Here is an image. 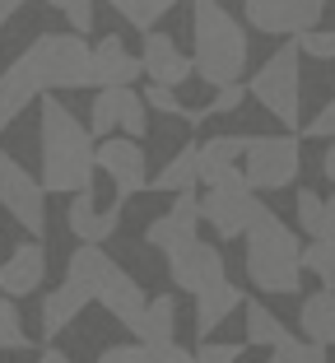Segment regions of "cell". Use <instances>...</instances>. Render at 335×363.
<instances>
[{"label": "cell", "instance_id": "6da1fadb", "mask_svg": "<svg viewBox=\"0 0 335 363\" xmlns=\"http://www.w3.org/2000/svg\"><path fill=\"white\" fill-rule=\"evenodd\" d=\"M38 159H42V182L56 196H75L93 186L98 145L89 121H79L56 94H42V121H38Z\"/></svg>", "mask_w": 335, "mask_h": 363}, {"label": "cell", "instance_id": "7a4b0ae2", "mask_svg": "<svg viewBox=\"0 0 335 363\" xmlns=\"http://www.w3.org/2000/svg\"><path fill=\"white\" fill-rule=\"evenodd\" d=\"M191 56L210 89L238 84L247 70V28L224 10V0H191Z\"/></svg>", "mask_w": 335, "mask_h": 363}, {"label": "cell", "instance_id": "3957f363", "mask_svg": "<svg viewBox=\"0 0 335 363\" xmlns=\"http://www.w3.org/2000/svg\"><path fill=\"white\" fill-rule=\"evenodd\" d=\"M242 266H247L251 289L261 294H298L303 289V242L271 210L261 224L242 233Z\"/></svg>", "mask_w": 335, "mask_h": 363}, {"label": "cell", "instance_id": "277c9868", "mask_svg": "<svg viewBox=\"0 0 335 363\" xmlns=\"http://www.w3.org/2000/svg\"><path fill=\"white\" fill-rule=\"evenodd\" d=\"M298 61H303V47L293 38V43H284L280 52L247 79L251 98H256L284 130H298V121H303V65Z\"/></svg>", "mask_w": 335, "mask_h": 363}, {"label": "cell", "instance_id": "5b68a950", "mask_svg": "<svg viewBox=\"0 0 335 363\" xmlns=\"http://www.w3.org/2000/svg\"><path fill=\"white\" fill-rule=\"evenodd\" d=\"M28 52L47 89H93V47L84 43V33H42L28 43Z\"/></svg>", "mask_w": 335, "mask_h": 363}, {"label": "cell", "instance_id": "8992f818", "mask_svg": "<svg viewBox=\"0 0 335 363\" xmlns=\"http://www.w3.org/2000/svg\"><path fill=\"white\" fill-rule=\"evenodd\" d=\"M242 172L247 186L256 191H284L303 172V145L298 135H251L247 154H242Z\"/></svg>", "mask_w": 335, "mask_h": 363}, {"label": "cell", "instance_id": "52a82bcc", "mask_svg": "<svg viewBox=\"0 0 335 363\" xmlns=\"http://www.w3.org/2000/svg\"><path fill=\"white\" fill-rule=\"evenodd\" d=\"M0 210L28 238H42L47 233V182L33 177L19 159H5L0 163Z\"/></svg>", "mask_w": 335, "mask_h": 363}, {"label": "cell", "instance_id": "ba28073f", "mask_svg": "<svg viewBox=\"0 0 335 363\" xmlns=\"http://www.w3.org/2000/svg\"><path fill=\"white\" fill-rule=\"evenodd\" d=\"M266 214H271V205L256 196V186H205V196H200V219L219 238H242Z\"/></svg>", "mask_w": 335, "mask_h": 363}, {"label": "cell", "instance_id": "9c48e42d", "mask_svg": "<svg viewBox=\"0 0 335 363\" xmlns=\"http://www.w3.org/2000/svg\"><path fill=\"white\" fill-rule=\"evenodd\" d=\"M98 168L112 177V186H117L121 201L149 191V154H144V145L135 135H108V140H98Z\"/></svg>", "mask_w": 335, "mask_h": 363}, {"label": "cell", "instance_id": "30bf717a", "mask_svg": "<svg viewBox=\"0 0 335 363\" xmlns=\"http://www.w3.org/2000/svg\"><path fill=\"white\" fill-rule=\"evenodd\" d=\"M242 14L256 33L271 38H298V33L317 28L326 14V0H242Z\"/></svg>", "mask_w": 335, "mask_h": 363}, {"label": "cell", "instance_id": "8fae6325", "mask_svg": "<svg viewBox=\"0 0 335 363\" xmlns=\"http://www.w3.org/2000/svg\"><path fill=\"white\" fill-rule=\"evenodd\" d=\"M42 94H52V89H47V79H42V70H38V61H33V52L23 47V52L0 70V130L14 126Z\"/></svg>", "mask_w": 335, "mask_h": 363}, {"label": "cell", "instance_id": "7c38bea8", "mask_svg": "<svg viewBox=\"0 0 335 363\" xmlns=\"http://www.w3.org/2000/svg\"><path fill=\"white\" fill-rule=\"evenodd\" d=\"M195 228H200V196H195V191H177L173 205H168V214H159V219L144 228V242L168 261L173 252H182L186 242L200 238Z\"/></svg>", "mask_w": 335, "mask_h": 363}, {"label": "cell", "instance_id": "4fadbf2b", "mask_svg": "<svg viewBox=\"0 0 335 363\" xmlns=\"http://www.w3.org/2000/svg\"><path fill=\"white\" fill-rule=\"evenodd\" d=\"M168 275H173V284L182 289V294H200V289H210V284H219V279H228V261H224V252H219L215 242H186L182 252H173L168 257Z\"/></svg>", "mask_w": 335, "mask_h": 363}, {"label": "cell", "instance_id": "5bb4252c", "mask_svg": "<svg viewBox=\"0 0 335 363\" xmlns=\"http://www.w3.org/2000/svg\"><path fill=\"white\" fill-rule=\"evenodd\" d=\"M251 135H210L205 145H195V168L205 186H247L242 172V154H247Z\"/></svg>", "mask_w": 335, "mask_h": 363}, {"label": "cell", "instance_id": "9a60e30c", "mask_svg": "<svg viewBox=\"0 0 335 363\" xmlns=\"http://www.w3.org/2000/svg\"><path fill=\"white\" fill-rule=\"evenodd\" d=\"M121 214H126V201H112V205H98L93 201V186L89 191H75L70 205H65V224L79 242H112L121 228Z\"/></svg>", "mask_w": 335, "mask_h": 363}, {"label": "cell", "instance_id": "2e32d148", "mask_svg": "<svg viewBox=\"0 0 335 363\" xmlns=\"http://www.w3.org/2000/svg\"><path fill=\"white\" fill-rule=\"evenodd\" d=\"M140 61H144V75H149L154 84H168V89H182L186 79L195 75V56H186L182 47H177L168 33H159V28L144 33Z\"/></svg>", "mask_w": 335, "mask_h": 363}, {"label": "cell", "instance_id": "e0dca14e", "mask_svg": "<svg viewBox=\"0 0 335 363\" xmlns=\"http://www.w3.org/2000/svg\"><path fill=\"white\" fill-rule=\"evenodd\" d=\"M47 279V252L42 242L33 238V242H14V252L0 261V294H10V298H33Z\"/></svg>", "mask_w": 335, "mask_h": 363}, {"label": "cell", "instance_id": "ac0fdd59", "mask_svg": "<svg viewBox=\"0 0 335 363\" xmlns=\"http://www.w3.org/2000/svg\"><path fill=\"white\" fill-rule=\"evenodd\" d=\"M89 303H93V294H89V289L79 284V279L65 275L61 284H56L52 294L42 298V335H47V340H56L61 331H70V326H75V321L84 317Z\"/></svg>", "mask_w": 335, "mask_h": 363}, {"label": "cell", "instance_id": "d6986e66", "mask_svg": "<svg viewBox=\"0 0 335 363\" xmlns=\"http://www.w3.org/2000/svg\"><path fill=\"white\" fill-rule=\"evenodd\" d=\"M140 75H144V61L126 52V43H121L117 33L98 38V47H93V89H108V84H135Z\"/></svg>", "mask_w": 335, "mask_h": 363}, {"label": "cell", "instance_id": "ffe728a7", "mask_svg": "<svg viewBox=\"0 0 335 363\" xmlns=\"http://www.w3.org/2000/svg\"><path fill=\"white\" fill-rule=\"evenodd\" d=\"M242 303H247V298H242V289L233 284V279H219V284L200 289V294H195V335L210 340V335H215L219 326L242 308Z\"/></svg>", "mask_w": 335, "mask_h": 363}, {"label": "cell", "instance_id": "44dd1931", "mask_svg": "<svg viewBox=\"0 0 335 363\" xmlns=\"http://www.w3.org/2000/svg\"><path fill=\"white\" fill-rule=\"evenodd\" d=\"M130 335L154 345V350H159V345H173L177 340V298L173 294H154V298L144 303L140 321L130 326Z\"/></svg>", "mask_w": 335, "mask_h": 363}, {"label": "cell", "instance_id": "7402d4cb", "mask_svg": "<svg viewBox=\"0 0 335 363\" xmlns=\"http://www.w3.org/2000/svg\"><path fill=\"white\" fill-rule=\"evenodd\" d=\"M298 331H303L307 340L335 345V289H317V294H307L303 308H298Z\"/></svg>", "mask_w": 335, "mask_h": 363}, {"label": "cell", "instance_id": "603a6c76", "mask_svg": "<svg viewBox=\"0 0 335 363\" xmlns=\"http://www.w3.org/2000/svg\"><path fill=\"white\" fill-rule=\"evenodd\" d=\"M200 186V168H195V145H182L173 159L163 163L159 172L149 177V191H163V196H177V191H195Z\"/></svg>", "mask_w": 335, "mask_h": 363}, {"label": "cell", "instance_id": "cb8c5ba5", "mask_svg": "<svg viewBox=\"0 0 335 363\" xmlns=\"http://www.w3.org/2000/svg\"><path fill=\"white\" fill-rule=\"evenodd\" d=\"M284 335H289V326H284L266 303H242V340H247L251 350H275Z\"/></svg>", "mask_w": 335, "mask_h": 363}, {"label": "cell", "instance_id": "d4e9b609", "mask_svg": "<svg viewBox=\"0 0 335 363\" xmlns=\"http://www.w3.org/2000/svg\"><path fill=\"white\" fill-rule=\"evenodd\" d=\"M121 89L126 84H108L93 94V107H89V130L93 140H108L112 130H121Z\"/></svg>", "mask_w": 335, "mask_h": 363}, {"label": "cell", "instance_id": "484cf974", "mask_svg": "<svg viewBox=\"0 0 335 363\" xmlns=\"http://www.w3.org/2000/svg\"><path fill=\"white\" fill-rule=\"evenodd\" d=\"M303 270L322 279V289H335V238H312L303 247Z\"/></svg>", "mask_w": 335, "mask_h": 363}, {"label": "cell", "instance_id": "4316f807", "mask_svg": "<svg viewBox=\"0 0 335 363\" xmlns=\"http://www.w3.org/2000/svg\"><path fill=\"white\" fill-rule=\"evenodd\" d=\"M121 130L135 140L149 135V103H144V94H135V84L121 89Z\"/></svg>", "mask_w": 335, "mask_h": 363}, {"label": "cell", "instance_id": "83f0119b", "mask_svg": "<svg viewBox=\"0 0 335 363\" xmlns=\"http://www.w3.org/2000/svg\"><path fill=\"white\" fill-rule=\"evenodd\" d=\"M0 350H19V354L33 350V340L23 335V326H19V308H14L10 294H0Z\"/></svg>", "mask_w": 335, "mask_h": 363}, {"label": "cell", "instance_id": "f1b7e54d", "mask_svg": "<svg viewBox=\"0 0 335 363\" xmlns=\"http://www.w3.org/2000/svg\"><path fill=\"white\" fill-rule=\"evenodd\" d=\"M275 354H280L284 363H331L326 359V345L322 340H307V335H284L280 345H275Z\"/></svg>", "mask_w": 335, "mask_h": 363}, {"label": "cell", "instance_id": "f546056e", "mask_svg": "<svg viewBox=\"0 0 335 363\" xmlns=\"http://www.w3.org/2000/svg\"><path fill=\"white\" fill-rule=\"evenodd\" d=\"M293 214H298V228H303L307 238H317L322 233V214H326V196H317V191H298L293 196Z\"/></svg>", "mask_w": 335, "mask_h": 363}, {"label": "cell", "instance_id": "4dcf8cb0", "mask_svg": "<svg viewBox=\"0 0 335 363\" xmlns=\"http://www.w3.org/2000/svg\"><path fill=\"white\" fill-rule=\"evenodd\" d=\"M247 98H251V89L242 84V79H238V84H219V89H215V98H210L200 112H205V117H228V112H238Z\"/></svg>", "mask_w": 335, "mask_h": 363}, {"label": "cell", "instance_id": "1f68e13d", "mask_svg": "<svg viewBox=\"0 0 335 363\" xmlns=\"http://www.w3.org/2000/svg\"><path fill=\"white\" fill-rule=\"evenodd\" d=\"M173 5H177V0H130V10L121 14V19H126L130 28H140V33H149L154 23L163 19V14L173 10Z\"/></svg>", "mask_w": 335, "mask_h": 363}, {"label": "cell", "instance_id": "d6a6232c", "mask_svg": "<svg viewBox=\"0 0 335 363\" xmlns=\"http://www.w3.org/2000/svg\"><path fill=\"white\" fill-rule=\"evenodd\" d=\"M144 103L154 107V112H163V117H177V121H186L191 117V107L177 98V89H168V84H154L149 79V89H144Z\"/></svg>", "mask_w": 335, "mask_h": 363}, {"label": "cell", "instance_id": "836d02e7", "mask_svg": "<svg viewBox=\"0 0 335 363\" xmlns=\"http://www.w3.org/2000/svg\"><path fill=\"white\" fill-rule=\"evenodd\" d=\"M93 363H154V345L126 340V345H103Z\"/></svg>", "mask_w": 335, "mask_h": 363}, {"label": "cell", "instance_id": "e575fe53", "mask_svg": "<svg viewBox=\"0 0 335 363\" xmlns=\"http://www.w3.org/2000/svg\"><path fill=\"white\" fill-rule=\"evenodd\" d=\"M298 47H303V56H312V61H335V28L298 33Z\"/></svg>", "mask_w": 335, "mask_h": 363}, {"label": "cell", "instance_id": "d590c367", "mask_svg": "<svg viewBox=\"0 0 335 363\" xmlns=\"http://www.w3.org/2000/svg\"><path fill=\"white\" fill-rule=\"evenodd\" d=\"M242 359V345L233 340H205L195 350V363H238Z\"/></svg>", "mask_w": 335, "mask_h": 363}, {"label": "cell", "instance_id": "8d00e7d4", "mask_svg": "<svg viewBox=\"0 0 335 363\" xmlns=\"http://www.w3.org/2000/svg\"><path fill=\"white\" fill-rule=\"evenodd\" d=\"M303 135H307V140H335V98L303 126Z\"/></svg>", "mask_w": 335, "mask_h": 363}, {"label": "cell", "instance_id": "74e56055", "mask_svg": "<svg viewBox=\"0 0 335 363\" xmlns=\"http://www.w3.org/2000/svg\"><path fill=\"white\" fill-rule=\"evenodd\" d=\"M61 14L70 19V28H75V33H89V28H93V0H65Z\"/></svg>", "mask_w": 335, "mask_h": 363}, {"label": "cell", "instance_id": "f35d334b", "mask_svg": "<svg viewBox=\"0 0 335 363\" xmlns=\"http://www.w3.org/2000/svg\"><path fill=\"white\" fill-rule=\"evenodd\" d=\"M154 363H195V350H182V345H159L154 350Z\"/></svg>", "mask_w": 335, "mask_h": 363}, {"label": "cell", "instance_id": "ab89813d", "mask_svg": "<svg viewBox=\"0 0 335 363\" xmlns=\"http://www.w3.org/2000/svg\"><path fill=\"white\" fill-rule=\"evenodd\" d=\"M317 238H335V196H326V214H322V233Z\"/></svg>", "mask_w": 335, "mask_h": 363}, {"label": "cell", "instance_id": "60d3db41", "mask_svg": "<svg viewBox=\"0 0 335 363\" xmlns=\"http://www.w3.org/2000/svg\"><path fill=\"white\" fill-rule=\"evenodd\" d=\"M23 5H28V0H0V28H5V23H10L14 14L23 10Z\"/></svg>", "mask_w": 335, "mask_h": 363}, {"label": "cell", "instance_id": "b9f144b4", "mask_svg": "<svg viewBox=\"0 0 335 363\" xmlns=\"http://www.w3.org/2000/svg\"><path fill=\"white\" fill-rule=\"evenodd\" d=\"M322 172L335 182V140H331V150H326V159H322Z\"/></svg>", "mask_w": 335, "mask_h": 363}, {"label": "cell", "instance_id": "7bdbcfd3", "mask_svg": "<svg viewBox=\"0 0 335 363\" xmlns=\"http://www.w3.org/2000/svg\"><path fill=\"white\" fill-rule=\"evenodd\" d=\"M108 5H112L117 14H126V10H130V0H108Z\"/></svg>", "mask_w": 335, "mask_h": 363}, {"label": "cell", "instance_id": "ee69618b", "mask_svg": "<svg viewBox=\"0 0 335 363\" xmlns=\"http://www.w3.org/2000/svg\"><path fill=\"white\" fill-rule=\"evenodd\" d=\"M266 363H284V359H280V354H271V359H266Z\"/></svg>", "mask_w": 335, "mask_h": 363}, {"label": "cell", "instance_id": "f6af8a7d", "mask_svg": "<svg viewBox=\"0 0 335 363\" xmlns=\"http://www.w3.org/2000/svg\"><path fill=\"white\" fill-rule=\"evenodd\" d=\"M5 159H10V154H5V150H0V163H5Z\"/></svg>", "mask_w": 335, "mask_h": 363}]
</instances>
